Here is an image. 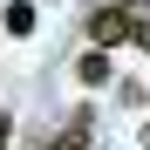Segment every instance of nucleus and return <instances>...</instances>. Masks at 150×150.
<instances>
[{"mask_svg": "<svg viewBox=\"0 0 150 150\" xmlns=\"http://www.w3.org/2000/svg\"><path fill=\"white\" fill-rule=\"evenodd\" d=\"M137 41H143V55H150V21H143V28H137Z\"/></svg>", "mask_w": 150, "mask_h": 150, "instance_id": "4", "label": "nucleus"}, {"mask_svg": "<svg viewBox=\"0 0 150 150\" xmlns=\"http://www.w3.org/2000/svg\"><path fill=\"white\" fill-rule=\"evenodd\" d=\"M7 34H34V0H14L7 7Z\"/></svg>", "mask_w": 150, "mask_h": 150, "instance_id": "3", "label": "nucleus"}, {"mask_svg": "<svg viewBox=\"0 0 150 150\" xmlns=\"http://www.w3.org/2000/svg\"><path fill=\"white\" fill-rule=\"evenodd\" d=\"M75 75H82L89 89H103V82H109V48H96V41H89V55L75 62Z\"/></svg>", "mask_w": 150, "mask_h": 150, "instance_id": "2", "label": "nucleus"}, {"mask_svg": "<svg viewBox=\"0 0 150 150\" xmlns=\"http://www.w3.org/2000/svg\"><path fill=\"white\" fill-rule=\"evenodd\" d=\"M137 28H143V21H130V7H123V0H116V7H96V14H89V41H96V48L137 41Z\"/></svg>", "mask_w": 150, "mask_h": 150, "instance_id": "1", "label": "nucleus"}, {"mask_svg": "<svg viewBox=\"0 0 150 150\" xmlns=\"http://www.w3.org/2000/svg\"><path fill=\"white\" fill-rule=\"evenodd\" d=\"M143 150H150V123H143Z\"/></svg>", "mask_w": 150, "mask_h": 150, "instance_id": "6", "label": "nucleus"}, {"mask_svg": "<svg viewBox=\"0 0 150 150\" xmlns=\"http://www.w3.org/2000/svg\"><path fill=\"white\" fill-rule=\"evenodd\" d=\"M7 137H14V130H7V116H0V150H7Z\"/></svg>", "mask_w": 150, "mask_h": 150, "instance_id": "5", "label": "nucleus"}]
</instances>
